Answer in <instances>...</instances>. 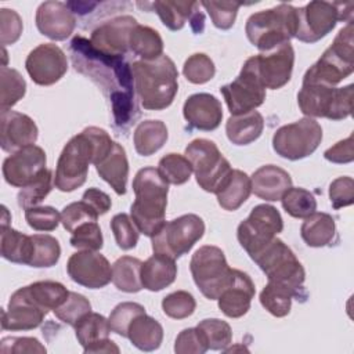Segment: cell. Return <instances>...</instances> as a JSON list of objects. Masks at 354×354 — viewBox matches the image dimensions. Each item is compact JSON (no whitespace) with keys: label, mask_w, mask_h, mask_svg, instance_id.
Listing matches in <instances>:
<instances>
[{"label":"cell","mask_w":354,"mask_h":354,"mask_svg":"<svg viewBox=\"0 0 354 354\" xmlns=\"http://www.w3.org/2000/svg\"><path fill=\"white\" fill-rule=\"evenodd\" d=\"M303 241L311 248H324L333 242L336 235V224L330 214L314 212L304 218L300 227Z\"/></svg>","instance_id":"obj_31"},{"label":"cell","mask_w":354,"mask_h":354,"mask_svg":"<svg viewBox=\"0 0 354 354\" xmlns=\"http://www.w3.org/2000/svg\"><path fill=\"white\" fill-rule=\"evenodd\" d=\"M231 115H242L254 111L266 100V87L260 82L250 58H248L239 75L231 83L220 88Z\"/></svg>","instance_id":"obj_14"},{"label":"cell","mask_w":354,"mask_h":354,"mask_svg":"<svg viewBox=\"0 0 354 354\" xmlns=\"http://www.w3.org/2000/svg\"><path fill=\"white\" fill-rule=\"evenodd\" d=\"M281 202L285 212L295 218H306L317 210L315 196L301 187H290L282 195Z\"/></svg>","instance_id":"obj_41"},{"label":"cell","mask_w":354,"mask_h":354,"mask_svg":"<svg viewBox=\"0 0 354 354\" xmlns=\"http://www.w3.org/2000/svg\"><path fill=\"white\" fill-rule=\"evenodd\" d=\"M252 194V181L250 177L238 169H232L231 174L217 191L218 205L228 212L239 209Z\"/></svg>","instance_id":"obj_29"},{"label":"cell","mask_w":354,"mask_h":354,"mask_svg":"<svg viewBox=\"0 0 354 354\" xmlns=\"http://www.w3.org/2000/svg\"><path fill=\"white\" fill-rule=\"evenodd\" d=\"M46 315L47 311L36 306L19 288L11 295L7 310L1 311V329L30 330L37 328Z\"/></svg>","instance_id":"obj_22"},{"label":"cell","mask_w":354,"mask_h":354,"mask_svg":"<svg viewBox=\"0 0 354 354\" xmlns=\"http://www.w3.org/2000/svg\"><path fill=\"white\" fill-rule=\"evenodd\" d=\"M185 158L189 160L199 187L210 194H217L232 169L217 145L207 138H196L185 148Z\"/></svg>","instance_id":"obj_9"},{"label":"cell","mask_w":354,"mask_h":354,"mask_svg":"<svg viewBox=\"0 0 354 354\" xmlns=\"http://www.w3.org/2000/svg\"><path fill=\"white\" fill-rule=\"evenodd\" d=\"M144 313H145L144 306L134 303V301H123V303L118 304L112 310V313L108 318L112 332H115L119 336L127 337V330H129L131 321L137 315L144 314Z\"/></svg>","instance_id":"obj_52"},{"label":"cell","mask_w":354,"mask_h":354,"mask_svg":"<svg viewBox=\"0 0 354 354\" xmlns=\"http://www.w3.org/2000/svg\"><path fill=\"white\" fill-rule=\"evenodd\" d=\"M71 279L88 289H100L112 281V267L108 259L93 250L73 253L66 263Z\"/></svg>","instance_id":"obj_18"},{"label":"cell","mask_w":354,"mask_h":354,"mask_svg":"<svg viewBox=\"0 0 354 354\" xmlns=\"http://www.w3.org/2000/svg\"><path fill=\"white\" fill-rule=\"evenodd\" d=\"M25 68L36 84L51 86L66 73L68 59L57 44L43 43L28 54Z\"/></svg>","instance_id":"obj_17"},{"label":"cell","mask_w":354,"mask_h":354,"mask_svg":"<svg viewBox=\"0 0 354 354\" xmlns=\"http://www.w3.org/2000/svg\"><path fill=\"white\" fill-rule=\"evenodd\" d=\"M201 6L205 7L207 14L212 18V22L216 28L227 30L234 26L238 10L241 3L236 1H201Z\"/></svg>","instance_id":"obj_49"},{"label":"cell","mask_w":354,"mask_h":354,"mask_svg":"<svg viewBox=\"0 0 354 354\" xmlns=\"http://www.w3.org/2000/svg\"><path fill=\"white\" fill-rule=\"evenodd\" d=\"M90 311L91 304L86 296L76 292H69L66 300L58 308L54 310V314L59 321L75 328L79 319Z\"/></svg>","instance_id":"obj_47"},{"label":"cell","mask_w":354,"mask_h":354,"mask_svg":"<svg viewBox=\"0 0 354 354\" xmlns=\"http://www.w3.org/2000/svg\"><path fill=\"white\" fill-rule=\"evenodd\" d=\"M209 350L224 351L232 340V330L228 322L218 318H206L198 324Z\"/></svg>","instance_id":"obj_44"},{"label":"cell","mask_w":354,"mask_h":354,"mask_svg":"<svg viewBox=\"0 0 354 354\" xmlns=\"http://www.w3.org/2000/svg\"><path fill=\"white\" fill-rule=\"evenodd\" d=\"M282 230L283 220L277 207L261 203L254 206L249 216L239 223L236 236L241 246L252 259Z\"/></svg>","instance_id":"obj_13"},{"label":"cell","mask_w":354,"mask_h":354,"mask_svg":"<svg viewBox=\"0 0 354 354\" xmlns=\"http://www.w3.org/2000/svg\"><path fill=\"white\" fill-rule=\"evenodd\" d=\"M95 153L94 142L86 130L73 136L64 147L55 167L54 185L62 192H72L86 183L88 165Z\"/></svg>","instance_id":"obj_7"},{"label":"cell","mask_w":354,"mask_h":354,"mask_svg":"<svg viewBox=\"0 0 354 354\" xmlns=\"http://www.w3.org/2000/svg\"><path fill=\"white\" fill-rule=\"evenodd\" d=\"M98 217V213L83 199L69 203L61 212V223L69 232H73L79 225L84 223L97 221Z\"/></svg>","instance_id":"obj_51"},{"label":"cell","mask_w":354,"mask_h":354,"mask_svg":"<svg viewBox=\"0 0 354 354\" xmlns=\"http://www.w3.org/2000/svg\"><path fill=\"white\" fill-rule=\"evenodd\" d=\"M28 225L36 231H54L61 223V213L53 206H32L25 209Z\"/></svg>","instance_id":"obj_53"},{"label":"cell","mask_w":354,"mask_h":354,"mask_svg":"<svg viewBox=\"0 0 354 354\" xmlns=\"http://www.w3.org/2000/svg\"><path fill=\"white\" fill-rule=\"evenodd\" d=\"M297 104L306 118L342 120L353 111V84L333 87L325 84H303L297 93Z\"/></svg>","instance_id":"obj_5"},{"label":"cell","mask_w":354,"mask_h":354,"mask_svg":"<svg viewBox=\"0 0 354 354\" xmlns=\"http://www.w3.org/2000/svg\"><path fill=\"white\" fill-rule=\"evenodd\" d=\"M71 245L76 249L82 250H93L97 252L104 245L102 231L97 221H88L79 225L71 236Z\"/></svg>","instance_id":"obj_54"},{"label":"cell","mask_w":354,"mask_h":354,"mask_svg":"<svg viewBox=\"0 0 354 354\" xmlns=\"http://www.w3.org/2000/svg\"><path fill=\"white\" fill-rule=\"evenodd\" d=\"M130 68L144 109L162 111L171 105L178 90V72L169 55L163 54L152 61H134Z\"/></svg>","instance_id":"obj_1"},{"label":"cell","mask_w":354,"mask_h":354,"mask_svg":"<svg viewBox=\"0 0 354 354\" xmlns=\"http://www.w3.org/2000/svg\"><path fill=\"white\" fill-rule=\"evenodd\" d=\"M183 115L188 126L196 130H216L223 119L221 102L209 93L189 95L183 106Z\"/></svg>","instance_id":"obj_23"},{"label":"cell","mask_w":354,"mask_h":354,"mask_svg":"<svg viewBox=\"0 0 354 354\" xmlns=\"http://www.w3.org/2000/svg\"><path fill=\"white\" fill-rule=\"evenodd\" d=\"M129 48L144 61H152L163 55V40L156 29L137 25L130 33Z\"/></svg>","instance_id":"obj_38"},{"label":"cell","mask_w":354,"mask_h":354,"mask_svg":"<svg viewBox=\"0 0 354 354\" xmlns=\"http://www.w3.org/2000/svg\"><path fill=\"white\" fill-rule=\"evenodd\" d=\"M141 260L131 256H122L112 264V282L126 293H137L142 289Z\"/></svg>","instance_id":"obj_37"},{"label":"cell","mask_w":354,"mask_h":354,"mask_svg":"<svg viewBox=\"0 0 354 354\" xmlns=\"http://www.w3.org/2000/svg\"><path fill=\"white\" fill-rule=\"evenodd\" d=\"M46 152L41 147L28 145L12 152L3 162V177L7 184L24 188L33 183L47 167Z\"/></svg>","instance_id":"obj_16"},{"label":"cell","mask_w":354,"mask_h":354,"mask_svg":"<svg viewBox=\"0 0 354 354\" xmlns=\"http://www.w3.org/2000/svg\"><path fill=\"white\" fill-rule=\"evenodd\" d=\"M36 26L41 35L61 41L72 35L76 26V18L66 3L44 1L37 7Z\"/></svg>","instance_id":"obj_21"},{"label":"cell","mask_w":354,"mask_h":354,"mask_svg":"<svg viewBox=\"0 0 354 354\" xmlns=\"http://www.w3.org/2000/svg\"><path fill=\"white\" fill-rule=\"evenodd\" d=\"M136 201L130 207V217L138 231L147 236H153L163 227L169 184L163 180L158 169H140L133 180Z\"/></svg>","instance_id":"obj_2"},{"label":"cell","mask_w":354,"mask_h":354,"mask_svg":"<svg viewBox=\"0 0 354 354\" xmlns=\"http://www.w3.org/2000/svg\"><path fill=\"white\" fill-rule=\"evenodd\" d=\"M158 171L167 184L181 185L191 178L192 166L189 160L180 153H167L158 163Z\"/></svg>","instance_id":"obj_43"},{"label":"cell","mask_w":354,"mask_h":354,"mask_svg":"<svg viewBox=\"0 0 354 354\" xmlns=\"http://www.w3.org/2000/svg\"><path fill=\"white\" fill-rule=\"evenodd\" d=\"M0 252L3 259L11 263L29 266L33 253L32 235L22 234L11 227H1Z\"/></svg>","instance_id":"obj_33"},{"label":"cell","mask_w":354,"mask_h":354,"mask_svg":"<svg viewBox=\"0 0 354 354\" xmlns=\"http://www.w3.org/2000/svg\"><path fill=\"white\" fill-rule=\"evenodd\" d=\"M207 350V344L198 326L183 329L174 342V351L177 354H203Z\"/></svg>","instance_id":"obj_55"},{"label":"cell","mask_w":354,"mask_h":354,"mask_svg":"<svg viewBox=\"0 0 354 354\" xmlns=\"http://www.w3.org/2000/svg\"><path fill=\"white\" fill-rule=\"evenodd\" d=\"M22 289L36 306L47 313L58 308L69 296V290L57 281H37Z\"/></svg>","instance_id":"obj_34"},{"label":"cell","mask_w":354,"mask_h":354,"mask_svg":"<svg viewBox=\"0 0 354 354\" xmlns=\"http://www.w3.org/2000/svg\"><path fill=\"white\" fill-rule=\"evenodd\" d=\"M300 296L301 295L299 292L288 285L268 281L260 292V303L271 315L282 318L290 313L292 299Z\"/></svg>","instance_id":"obj_35"},{"label":"cell","mask_w":354,"mask_h":354,"mask_svg":"<svg viewBox=\"0 0 354 354\" xmlns=\"http://www.w3.org/2000/svg\"><path fill=\"white\" fill-rule=\"evenodd\" d=\"M177 277L176 260L153 253L141 266L142 288L151 292H159L174 282Z\"/></svg>","instance_id":"obj_27"},{"label":"cell","mask_w":354,"mask_h":354,"mask_svg":"<svg viewBox=\"0 0 354 354\" xmlns=\"http://www.w3.org/2000/svg\"><path fill=\"white\" fill-rule=\"evenodd\" d=\"M0 351L8 353H46V347L36 337H4L0 342Z\"/></svg>","instance_id":"obj_58"},{"label":"cell","mask_w":354,"mask_h":354,"mask_svg":"<svg viewBox=\"0 0 354 354\" xmlns=\"http://www.w3.org/2000/svg\"><path fill=\"white\" fill-rule=\"evenodd\" d=\"M252 260L260 267L268 281L288 285L301 295L306 271L296 254L282 239L275 236Z\"/></svg>","instance_id":"obj_10"},{"label":"cell","mask_w":354,"mask_h":354,"mask_svg":"<svg viewBox=\"0 0 354 354\" xmlns=\"http://www.w3.org/2000/svg\"><path fill=\"white\" fill-rule=\"evenodd\" d=\"M131 344L141 351L158 350L163 340V328L152 317L144 314L137 315L127 330Z\"/></svg>","instance_id":"obj_30"},{"label":"cell","mask_w":354,"mask_h":354,"mask_svg":"<svg viewBox=\"0 0 354 354\" xmlns=\"http://www.w3.org/2000/svg\"><path fill=\"white\" fill-rule=\"evenodd\" d=\"M1 209H3V214H4L1 218V227H8L7 224H8V221H11V218H8V210L6 206H1Z\"/></svg>","instance_id":"obj_62"},{"label":"cell","mask_w":354,"mask_h":354,"mask_svg":"<svg viewBox=\"0 0 354 354\" xmlns=\"http://www.w3.org/2000/svg\"><path fill=\"white\" fill-rule=\"evenodd\" d=\"M216 66L212 58L203 53H195L189 55L183 66V75L194 84H203L213 79Z\"/></svg>","instance_id":"obj_46"},{"label":"cell","mask_w":354,"mask_h":354,"mask_svg":"<svg viewBox=\"0 0 354 354\" xmlns=\"http://www.w3.org/2000/svg\"><path fill=\"white\" fill-rule=\"evenodd\" d=\"M24 25L19 14L10 8L0 10V41L4 46L14 44L22 33Z\"/></svg>","instance_id":"obj_56"},{"label":"cell","mask_w":354,"mask_h":354,"mask_svg":"<svg viewBox=\"0 0 354 354\" xmlns=\"http://www.w3.org/2000/svg\"><path fill=\"white\" fill-rule=\"evenodd\" d=\"M203 234L205 223L198 214H183L165 223L159 232L152 236V250L176 260L188 253Z\"/></svg>","instance_id":"obj_11"},{"label":"cell","mask_w":354,"mask_h":354,"mask_svg":"<svg viewBox=\"0 0 354 354\" xmlns=\"http://www.w3.org/2000/svg\"><path fill=\"white\" fill-rule=\"evenodd\" d=\"M0 109H11L26 93V82L17 69L1 66L0 68Z\"/></svg>","instance_id":"obj_40"},{"label":"cell","mask_w":354,"mask_h":354,"mask_svg":"<svg viewBox=\"0 0 354 354\" xmlns=\"http://www.w3.org/2000/svg\"><path fill=\"white\" fill-rule=\"evenodd\" d=\"M354 3L310 1L297 10L295 37L304 43H315L333 30L339 21L353 22Z\"/></svg>","instance_id":"obj_6"},{"label":"cell","mask_w":354,"mask_h":354,"mask_svg":"<svg viewBox=\"0 0 354 354\" xmlns=\"http://www.w3.org/2000/svg\"><path fill=\"white\" fill-rule=\"evenodd\" d=\"M84 353H119V347L116 346V343L113 340H111L109 337L102 339L86 348H83Z\"/></svg>","instance_id":"obj_61"},{"label":"cell","mask_w":354,"mask_h":354,"mask_svg":"<svg viewBox=\"0 0 354 354\" xmlns=\"http://www.w3.org/2000/svg\"><path fill=\"white\" fill-rule=\"evenodd\" d=\"M33 239V253L29 266L36 268L53 267L58 263L61 256L59 242L48 234H35Z\"/></svg>","instance_id":"obj_42"},{"label":"cell","mask_w":354,"mask_h":354,"mask_svg":"<svg viewBox=\"0 0 354 354\" xmlns=\"http://www.w3.org/2000/svg\"><path fill=\"white\" fill-rule=\"evenodd\" d=\"M322 141V127L313 118L281 126L272 136V148L281 158L299 160L310 156Z\"/></svg>","instance_id":"obj_12"},{"label":"cell","mask_w":354,"mask_h":354,"mask_svg":"<svg viewBox=\"0 0 354 354\" xmlns=\"http://www.w3.org/2000/svg\"><path fill=\"white\" fill-rule=\"evenodd\" d=\"M137 25L136 18L130 15L116 17L97 26L91 32L90 43L105 55L123 57L129 50L130 33Z\"/></svg>","instance_id":"obj_19"},{"label":"cell","mask_w":354,"mask_h":354,"mask_svg":"<svg viewBox=\"0 0 354 354\" xmlns=\"http://www.w3.org/2000/svg\"><path fill=\"white\" fill-rule=\"evenodd\" d=\"M167 127L162 120H142L137 124L133 142L138 155L149 156L158 152L167 141Z\"/></svg>","instance_id":"obj_32"},{"label":"cell","mask_w":354,"mask_h":354,"mask_svg":"<svg viewBox=\"0 0 354 354\" xmlns=\"http://www.w3.org/2000/svg\"><path fill=\"white\" fill-rule=\"evenodd\" d=\"M109 319L98 313H87L83 315L79 322L75 325L76 339L83 348L109 337L111 333Z\"/></svg>","instance_id":"obj_39"},{"label":"cell","mask_w":354,"mask_h":354,"mask_svg":"<svg viewBox=\"0 0 354 354\" xmlns=\"http://www.w3.org/2000/svg\"><path fill=\"white\" fill-rule=\"evenodd\" d=\"M155 12L159 15L162 24L170 30H180L184 28L187 19L194 18L198 12L195 8L199 6L196 1H155L151 3Z\"/></svg>","instance_id":"obj_36"},{"label":"cell","mask_w":354,"mask_h":354,"mask_svg":"<svg viewBox=\"0 0 354 354\" xmlns=\"http://www.w3.org/2000/svg\"><path fill=\"white\" fill-rule=\"evenodd\" d=\"M353 22L339 30L333 43L325 50L321 58L311 65L303 76V84L315 83L336 86L354 69V39Z\"/></svg>","instance_id":"obj_4"},{"label":"cell","mask_w":354,"mask_h":354,"mask_svg":"<svg viewBox=\"0 0 354 354\" xmlns=\"http://www.w3.org/2000/svg\"><path fill=\"white\" fill-rule=\"evenodd\" d=\"M254 293L252 278L246 272L234 268L231 283L217 297L218 308L230 318H239L249 311Z\"/></svg>","instance_id":"obj_24"},{"label":"cell","mask_w":354,"mask_h":354,"mask_svg":"<svg viewBox=\"0 0 354 354\" xmlns=\"http://www.w3.org/2000/svg\"><path fill=\"white\" fill-rule=\"evenodd\" d=\"M329 199L333 209H340L353 205L354 180L348 176H342L333 180L329 185Z\"/></svg>","instance_id":"obj_57"},{"label":"cell","mask_w":354,"mask_h":354,"mask_svg":"<svg viewBox=\"0 0 354 354\" xmlns=\"http://www.w3.org/2000/svg\"><path fill=\"white\" fill-rule=\"evenodd\" d=\"M296 29L297 10L286 3L252 14L245 26L248 40L266 53L283 43H289L295 37Z\"/></svg>","instance_id":"obj_3"},{"label":"cell","mask_w":354,"mask_h":354,"mask_svg":"<svg viewBox=\"0 0 354 354\" xmlns=\"http://www.w3.org/2000/svg\"><path fill=\"white\" fill-rule=\"evenodd\" d=\"M264 129V119L259 111L231 115L225 123L228 140L235 145H248L256 141Z\"/></svg>","instance_id":"obj_28"},{"label":"cell","mask_w":354,"mask_h":354,"mask_svg":"<svg viewBox=\"0 0 354 354\" xmlns=\"http://www.w3.org/2000/svg\"><path fill=\"white\" fill-rule=\"evenodd\" d=\"M82 199L84 202H87L98 213V216L105 214L111 209V205H112L111 198L104 191L94 188V187L86 189Z\"/></svg>","instance_id":"obj_60"},{"label":"cell","mask_w":354,"mask_h":354,"mask_svg":"<svg viewBox=\"0 0 354 354\" xmlns=\"http://www.w3.org/2000/svg\"><path fill=\"white\" fill-rule=\"evenodd\" d=\"M39 130L32 118L25 113L4 109L0 112V145L6 152H15L37 140Z\"/></svg>","instance_id":"obj_20"},{"label":"cell","mask_w":354,"mask_h":354,"mask_svg":"<svg viewBox=\"0 0 354 354\" xmlns=\"http://www.w3.org/2000/svg\"><path fill=\"white\" fill-rule=\"evenodd\" d=\"M253 68L266 88L277 90L283 87L292 77L295 64V50L289 43H283L271 51L250 57Z\"/></svg>","instance_id":"obj_15"},{"label":"cell","mask_w":354,"mask_h":354,"mask_svg":"<svg viewBox=\"0 0 354 354\" xmlns=\"http://www.w3.org/2000/svg\"><path fill=\"white\" fill-rule=\"evenodd\" d=\"M189 270L195 285L209 300H217L232 281V270L224 252L213 245L201 246L191 257Z\"/></svg>","instance_id":"obj_8"},{"label":"cell","mask_w":354,"mask_h":354,"mask_svg":"<svg viewBox=\"0 0 354 354\" xmlns=\"http://www.w3.org/2000/svg\"><path fill=\"white\" fill-rule=\"evenodd\" d=\"M111 230L120 249L129 250L137 245L140 231L129 214L126 213L115 214L111 220Z\"/></svg>","instance_id":"obj_50"},{"label":"cell","mask_w":354,"mask_h":354,"mask_svg":"<svg viewBox=\"0 0 354 354\" xmlns=\"http://www.w3.org/2000/svg\"><path fill=\"white\" fill-rule=\"evenodd\" d=\"M53 184H54L53 171L50 169H46L33 183L21 188L17 196L19 207L28 209L32 206H37L50 194Z\"/></svg>","instance_id":"obj_45"},{"label":"cell","mask_w":354,"mask_h":354,"mask_svg":"<svg viewBox=\"0 0 354 354\" xmlns=\"http://www.w3.org/2000/svg\"><path fill=\"white\" fill-rule=\"evenodd\" d=\"M196 301L194 296L187 290H177L163 297L162 310L163 313L174 319H184L194 314Z\"/></svg>","instance_id":"obj_48"},{"label":"cell","mask_w":354,"mask_h":354,"mask_svg":"<svg viewBox=\"0 0 354 354\" xmlns=\"http://www.w3.org/2000/svg\"><path fill=\"white\" fill-rule=\"evenodd\" d=\"M252 192L260 199L274 202L292 187L290 174L279 166L264 165L259 167L250 177Z\"/></svg>","instance_id":"obj_25"},{"label":"cell","mask_w":354,"mask_h":354,"mask_svg":"<svg viewBox=\"0 0 354 354\" xmlns=\"http://www.w3.org/2000/svg\"><path fill=\"white\" fill-rule=\"evenodd\" d=\"M100 177L106 181L118 195L126 194L129 177V160L124 148L119 142H113L109 153L95 166Z\"/></svg>","instance_id":"obj_26"},{"label":"cell","mask_w":354,"mask_h":354,"mask_svg":"<svg viewBox=\"0 0 354 354\" xmlns=\"http://www.w3.org/2000/svg\"><path fill=\"white\" fill-rule=\"evenodd\" d=\"M353 134L347 138L336 142L333 147L328 148L324 152V158L332 163H350L354 159V148H353Z\"/></svg>","instance_id":"obj_59"}]
</instances>
